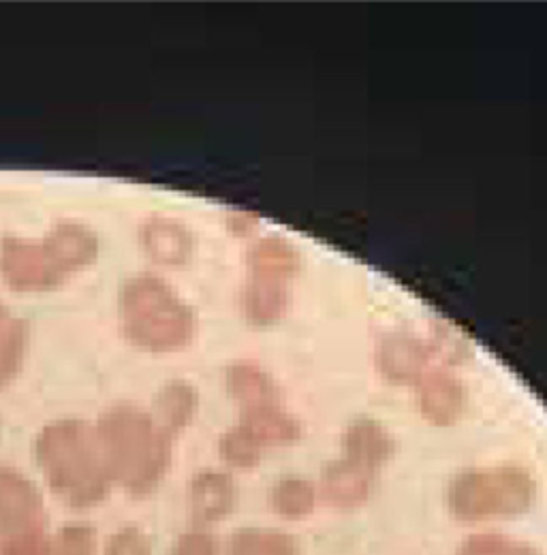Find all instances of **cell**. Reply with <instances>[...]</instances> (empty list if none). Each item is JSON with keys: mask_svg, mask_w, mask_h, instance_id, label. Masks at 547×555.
Masks as SVG:
<instances>
[{"mask_svg": "<svg viewBox=\"0 0 547 555\" xmlns=\"http://www.w3.org/2000/svg\"><path fill=\"white\" fill-rule=\"evenodd\" d=\"M120 323L125 338L154 354L178 352L198 334L193 308L154 274L129 278L120 293Z\"/></svg>", "mask_w": 547, "mask_h": 555, "instance_id": "1", "label": "cell"}, {"mask_svg": "<svg viewBox=\"0 0 547 555\" xmlns=\"http://www.w3.org/2000/svg\"><path fill=\"white\" fill-rule=\"evenodd\" d=\"M539 495L533 473L520 464L473 466L447 486V508L462 524L509 521L526 515Z\"/></svg>", "mask_w": 547, "mask_h": 555, "instance_id": "2", "label": "cell"}, {"mask_svg": "<svg viewBox=\"0 0 547 555\" xmlns=\"http://www.w3.org/2000/svg\"><path fill=\"white\" fill-rule=\"evenodd\" d=\"M101 451L118 477L133 486H152L169 460L167 434L131 406H118L101 421Z\"/></svg>", "mask_w": 547, "mask_h": 555, "instance_id": "3", "label": "cell"}, {"mask_svg": "<svg viewBox=\"0 0 547 555\" xmlns=\"http://www.w3.org/2000/svg\"><path fill=\"white\" fill-rule=\"evenodd\" d=\"M39 460L59 487L73 493H94L103 486V451L97 438L75 421L48 427L39 438Z\"/></svg>", "mask_w": 547, "mask_h": 555, "instance_id": "4", "label": "cell"}, {"mask_svg": "<svg viewBox=\"0 0 547 555\" xmlns=\"http://www.w3.org/2000/svg\"><path fill=\"white\" fill-rule=\"evenodd\" d=\"M0 276L13 291L41 293L59 286L71 274L48 235L39 242L7 235L0 240Z\"/></svg>", "mask_w": 547, "mask_h": 555, "instance_id": "5", "label": "cell"}, {"mask_svg": "<svg viewBox=\"0 0 547 555\" xmlns=\"http://www.w3.org/2000/svg\"><path fill=\"white\" fill-rule=\"evenodd\" d=\"M417 411L434 427H451L467 411V389L454 372L430 367L417 383Z\"/></svg>", "mask_w": 547, "mask_h": 555, "instance_id": "6", "label": "cell"}, {"mask_svg": "<svg viewBox=\"0 0 547 555\" xmlns=\"http://www.w3.org/2000/svg\"><path fill=\"white\" fill-rule=\"evenodd\" d=\"M374 487L377 473L346 457L328 462L317 483L321 502L336 511H355L364 506L372 498Z\"/></svg>", "mask_w": 547, "mask_h": 555, "instance_id": "7", "label": "cell"}, {"mask_svg": "<svg viewBox=\"0 0 547 555\" xmlns=\"http://www.w3.org/2000/svg\"><path fill=\"white\" fill-rule=\"evenodd\" d=\"M291 280L293 278L270 270H249L242 291V314L249 325L266 330L284 319Z\"/></svg>", "mask_w": 547, "mask_h": 555, "instance_id": "8", "label": "cell"}, {"mask_svg": "<svg viewBox=\"0 0 547 555\" xmlns=\"http://www.w3.org/2000/svg\"><path fill=\"white\" fill-rule=\"evenodd\" d=\"M432 350L407 334H390L374 348V367L390 385H417L428 372Z\"/></svg>", "mask_w": 547, "mask_h": 555, "instance_id": "9", "label": "cell"}, {"mask_svg": "<svg viewBox=\"0 0 547 555\" xmlns=\"http://www.w3.org/2000/svg\"><path fill=\"white\" fill-rule=\"evenodd\" d=\"M342 457L379 473L394 455L396 442L390 429L370 416L353 418L341 438Z\"/></svg>", "mask_w": 547, "mask_h": 555, "instance_id": "10", "label": "cell"}, {"mask_svg": "<svg viewBox=\"0 0 547 555\" xmlns=\"http://www.w3.org/2000/svg\"><path fill=\"white\" fill-rule=\"evenodd\" d=\"M225 385L231 400L240 406V413H251L282 404L280 387L272 374L257 361H236L225 372Z\"/></svg>", "mask_w": 547, "mask_h": 555, "instance_id": "11", "label": "cell"}, {"mask_svg": "<svg viewBox=\"0 0 547 555\" xmlns=\"http://www.w3.org/2000/svg\"><path fill=\"white\" fill-rule=\"evenodd\" d=\"M141 246L154 263L180 268L191 261L195 253V237L182 222L165 216H152L141 227Z\"/></svg>", "mask_w": 547, "mask_h": 555, "instance_id": "12", "label": "cell"}, {"mask_svg": "<svg viewBox=\"0 0 547 555\" xmlns=\"http://www.w3.org/2000/svg\"><path fill=\"white\" fill-rule=\"evenodd\" d=\"M238 500L236 483L227 473L220 470H204L191 483V508L193 515L205 521L225 519Z\"/></svg>", "mask_w": 547, "mask_h": 555, "instance_id": "13", "label": "cell"}, {"mask_svg": "<svg viewBox=\"0 0 547 555\" xmlns=\"http://www.w3.org/2000/svg\"><path fill=\"white\" fill-rule=\"evenodd\" d=\"M240 423L257 438L264 449H287L297 444L304 436L300 418L287 413L282 404L242 413Z\"/></svg>", "mask_w": 547, "mask_h": 555, "instance_id": "14", "label": "cell"}, {"mask_svg": "<svg viewBox=\"0 0 547 555\" xmlns=\"http://www.w3.org/2000/svg\"><path fill=\"white\" fill-rule=\"evenodd\" d=\"M319 489L306 477H280L268 493V504L274 515L284 521H304L319 506Z\"/></svg>", "mask_w": 547, "mask_h": 555, "instance_id": "15", "label": "cell"}, {"mask_svg": "<svg viewBox=\"0 0 547 555\" xmlns=\"http://www.w3.org/2000/svg\"><path fill=\"white\" fill-rule=\"evenodd\" d=\"M227 555H302V547L278 528H242L231 537Z\"/></svg>", "mask_w": 547, "mask_h": 555, "instance_id": "16", "label": "cell"}, {"mask_svg": "<svg viewBox=\"0 0 547 555\" xmlns=\"http://www.w3.org/2000/svg\"><path fill=\"white\" fill-rule=\"evenodd\" d=\"M198 406H200V396L195 387L187 380L167 383L156 398L158 415L165 429L169 431H178L187 427L198 413Z\"/></svg>", "mask_w": 547, "mask_h": 555, "instance_id": "17", "label": "cell"}, {"mask_svg": "<svg viewBox=\"0 0 547 555\" xmlns=\"http://www.w3.org/2000/svg\"><path fill=\"white\" fill-rule=\"evenodd\" d=\"M249 268H262L280 272L284 276L295 278L302 270L300 250L284 240L282 235L259 237L249 250Z\"/></svg>", "mask_w": 547, "mask_h": 555, "instance_id": "18", "label": "cell"}, {"mask_svg": "<svg viewBox=\"0 0 547 555\" xmlns=\"http://www.w3.org/2000/svg\"><path fill=\"white\" fill-rule=\"evenodd\" d=\"M28 347V325L13 319L0 306V387H4L22 367Z\"/></svg>", "mask_w": 547, "mask_h": 555, "instance_id": "19", "label": "cell"}, {"mask_svg": "<svg viewBox=\"0 0 547 555\" xmlns=\"http://www.w3.org/2000/svg\"><path fill=\"white\" fill-rule=\"evenodd\" d=\"M218 451L227 466L238 468V470H253L262 464L266 449L257 442V438L242 423H238L220 436Z\"/></svg>", "mask_w": 547, "mask_h": 555, "instance_id": "20", "label": "cell"}, {"mask_svg": "<svg viewBox=\"0 0 547 555\" xmlns=\"http://www.w3.org/2000/svg\"><path fill=\"white\" fill-rule=\"evenodd\" d=\"M456 555H542L529 543H522L518 539H511L507 534H489L481 532L469 537Z\"/></svg>", "mask_w": 547, "mask_h": 555, "instance_id": "21", "label": "cell"}, {"mask_svg": "<svg viewBox=\"0 0 547 555\" xmlns=\"http://www.w3.org/2000/svg\"><path fill=\"white\" fill-rule=\"evenodd\" d=\"M216 543H214V539L212 537H207V534H200V532H195V534H187L185 539H182V543L178 545V550H176V555H216Z\"/></svg>", "mask_w": 547, "mask_h": 555, "instance_id": "22", "label": "cell"}, {"mask_svg": "<svg viewBox=\"0 0 547 555\" xmlns=\"http://www.w3.org/2000/svg\"><path fill=\"white\" fill-rule=\"evenodd\" d=\"M229 229L231 233L236 235H249L257 229L259 224V218L253 214V211H244V209H236L229 214Z\"/></svg>", "mask_w": 547, "mask_h": 555, "instance_id": "23", "label": "cell"}]
</instances>
